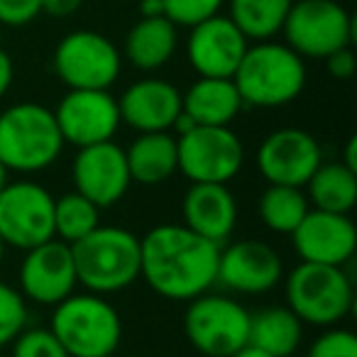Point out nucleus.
<instances>
[{
  "label": "nucleus",
  "instance_id": "nucleus-1",
  "mask_svg": "<svg viewBox=\"0 0 357 357\" xmlns=\"http://www.w3.org/2000/svg\"><path fill=\"white\" fill-rule=\"evenodd\" d=\"M139 279L167 301H191L211 291L218 277L220 245L184 223H162L139 238Z\"/></svg>",
  "mask_w": 357,
  "mask_h": 357
},
{
  "label": "nucleus",
  "instance_id": "nucleus-2",
  "mask_svg": "<svg viewBox=\"0 0 357 357\" xmlns=\"http://www.w3.org/2000/svg\"><path fill=\"white\" fill-rule=\"evenodd\" d=\"M306 59L274 40L250 45L233 74L243 105L267 110L294 103L306 89Z\"/></svg>",
  "mask_w": 357,
  "mask_h": 357
},
{
  "label": "nucleus",
  "instance_id": "nucleus-3",
  "mask_svg": "<svg viewBox=\"0 0 357 357\" xmlns=\"http://www.w3.org/2000/svg\"><path fill=\"white\" fill-rule=\"evenodd\" d=\"M66 142L54 113L35 100L13 103L0 113V162L8 172L40 174L59 162Z\"/></svg>",
  "mask_w": 357,
  "mask_h": 357
},
{
  "label": "nucleus",
  "instance_id": "nucleus-4",
  "mask_svg": "<svg viewBox=\"0 0 357 357\" xmlns=\"http://www.w3.org/2000/svg\"><path fill=\"white\" fill-rule=\"evenodd\" d=\"M79 284L86 291L110 296L139 282V238L120 225H98L71 245Z\"/></svg>",
  "mask_w": 357,
  "mask_h": 357
},
{
  "label": "nucleus",
  "instance_id": "nucleus-5",
  "mask_svg": "<svg viewBox=\"0 0 357 357\" xmlns=\"http://www.w3.org/2000/svg\"><path fill=\"white\" fill-rule=\"evenodd\" d=\"M50 331L69 357H113L123 342V318L108 296L74 291L52 308Z\"/></svg>",
  "mask_w": 357,
  "mask_h": 357
},
{
  "label": "nucleus",
  "instance_id": "nucleus-6",
  "mask_svg": "<svg viewBox=\"0 0 357 357\" xmlns=\"http://www.w3.org/2000/svg\"><path fill=\"white\" fill-rule=\"evenodd\" d=\"M287 306L303 326H340L355 306V282L345 267L298 262L284 279Z\"/></svg>",
  "mask_w": 357,
  "mask_h": 357
},
{
  "label": "nucleus",
  "instance_id": "nucleus-7",
  "mask_svg": "<svg viewBox=\"0 0 357 357\" xmlns=\"http://www.w3.org/2000/svg\"><path fill=\"white\" fill-rule=\"evenodd\" d=\"M250 316L238 298L206 291L186 306V340L204 357H230L250 345Z\"/></svg>",
  "mask_w": 357,
  "mask_h": 357
},
{
  "label": "nucleus",
  "instance_id": "nucleus-8",
  "mask_svg": "<svg viewBox=\"0 0 357 357\" xmlns=\"http://www.w3.org/2000/svg\"><path fill=\"white\" fill-rule=\"evenodd\" d=\"M282 35L284 45L301 59H326L342 47H352L355 22L337 0H294Z\"/></svg>",
  "mask_w": 357,
  "mask_h": 357
},
{
  "label": "nucleus",
  "instance_id": "nucleus-9",
  "mask_svg": "<svg viewBox=\"0 0 357 357\" xmlns=\"http://www.w3.org/2000/svg\"><path fill=\"white\" fill-rule=\"evenodd\" d=\"M176 152L191 184H230L245 167V144L230 125H196L176 137Z\"/></svg>",
  "mask_w": 357,
  "mask_h": 357
},
{
  "label": "nucleus",
  "instance_id": "nucleus-10",
  "mask_svg": "<svg viewBox=\"0 0 357 357\" xmlns=\"http://www.w3.org/2000/svg\"><path fill=\"white\" fill-rule=\"evenodd\" d=\"M52 66L69 89L110 91L123 71V54L115 42L100 32L76 30L59 40Z\"/></svg>",
  "mask_w": 357,
  "mask_h": 357
},
{
  "label": "nucleus",
  "instance_id": "nucleus-11",
  "mask_svg": "<svg viewBox=\"0 0 357 357\" xmlns=\"http://www.w3.org/2000/svg\"><path fill=\"white\" fill-rule=\"evenodd\" d=\"M54 238V196L50 189L17 178L0 191V240L13 250H32Z\"/></svg>",
  "mask_w": 357,
  "mask_h": 357
},
{
  "label": "nucleus",
  "instance_id": "nucleus-12",
  "mask_svg": "<svg viewBox=\"0 0 357 357\" xmlns=\"http://www.w3.org/2000/svg\"><path fill=\"white\" fill-rule=\"evenodd\" d=\"M52 113L64 142L76 149L108 142L123 125L118 98L110 91L69 89Z\"/></svg>",
  "mask_w": 357,
  "mask_h": 357
},
{
  "label": "nucleus",
  "instance_id": "nucleus-13",
  "mask_svg": "<svg viewBox=\"0 0 357 357\" xmlns=\"http://www.w3.org/2000/svg\"><path fill=\"white\" fill-rule=\"evenodd\" d=\"M284 282V259L257 238L220 245L215 284L240 296H262Z\"/></svg>",
  "mask_w": 357,
  "mask_h": 357
},
{
  "label": "nucleus",
  "instance_id": "nucleus-14",
  "mask_svg": "<svg viewBox=\"0 0 357 357\" xmlns=\"http://www.w3.org/2000/svg\"><path fill=\"white\" fill-rule=\"evenodd\" d=\"M76 267L71 245L52 238L47 243L25 250L17 269V289L27 303L54 308L69 294L76 291Z\"/></svg>",
  "mask_w": 357,
  "mask_h": 357
},
{
  "label": "nucleus",
  "instance_id": "nucleus-15",
  "mask_svg": "<svg viewBox=\"0 0 357 357\" xmlns=\"http://www.w3.org/2000/svg\"><path fill=\"white\" fill-rule=\"evenodd\" d=\"M323 162V149L311 132L298 128H279L259 142L255 164L267 184L303 189Z\"/></svg>",
  "mask_w": 357,
  "mask_h": 357
},
{
  "label": "nucleus",
  "instance_id": "nucleus-16",
  "mask_svg": "<svg viewBox=\"0 0 357 357\" xmlns=\"http://www.w3.org/2000/svg\"><path fill=\"white\" fill-rule=\"evenodd\" d=\"M71 181L74 191L93 201L100 211L113 208L132 186L125 149L115 139L76 149L71 162Z\"/></svg>",
  "mask_w": 357,
  "mask_h": 357
},
{
  "label": "nucleus",
  "instance_id": "nucleus-17",
  "mask_svg": "<svg viewBox=\"0 0 357 357\" xmlns=\"http://www.w3.org/2000/svg\"><path fill=\"white\" fill-rule=\"evenodd\" d=\"M289 238L298 259L308 264L345 267L357 250V228L350 213L311 208Z\"/></svg>",
  "mask_w": 357,
  "mask_h": 357
},
{
  "label": "nucleus",
  "instance_id": "nucleus-18",
  "mask_svg": "<svg viewBox=\"0 0 357 357\" xmlns=\"http://www.w3.org/2000/svg\"><path fill=\"white\" fill-rule=\"evenodd\" d=\"M186 56L191 69L211 79H233L250 42L228 15H213L189 27Z\"/></svg>",
  "mask_w": 357,
  "mask_h": 357
},
{
  "label": "nucleus",
  "instance_id": "nucleus-19",
  "mask_svg": "<svg viewBox=\"0 0 357 357\" xmlns=\"http://www.w3.org/2000/svg\"><path fill=\"white\" fill-rule=\"evenodd\" d=\"M120 120L135 132H172L181 113V91L167 79L142 76L118 98Z\"/></svg>",
  "mask_w": 357,
  "mask_h": 357
},
{
  "label": "nucleus",
  "instance_id": "nucleus-20",
  "mask_svg": "<svg viewBox=\"0 0 357 357\" xmlns=\"http://www.w3.org/2000/svg\"><path fill=\"white\" fill-rule=\"evenodd\" d=\"M184 225L215 245H225L238 228V199L228 184H191L181 201Z\"/></svg>",
  "mask_w": 357,
  "mask_h": 357
},
{
  "label": "nucleus",
  "instance_id": "nucleus-21",
  "mask_svg": "<svg viewBox=\"0 0 357 357\" xmlns=\"http://www.w3.org/2000/svg\"><path fill=\"white\" fill-rule=\"evenodd\" d=\"M178 47V27L169 17H139L125 37V59L152 74L167 66Z\"/></svg>",
  "mask_w": 357,
  "mask_h": 357
},
{
  "label": "nucleus",
  "instance_id": "nucleus-22",
  "mask_svg": "<svg viewBox=\"0 0 357 357\" xmlns=\"http://www.w3.org/2000/svg\"><path fill=\"white\" fill-rule=\"evenodd\" d=\"M132 184L159 186L178 172L176 135L172 132H137L125 149Z\"/></svg>",
  "mask_w": 357,
  "mask_h": 357
},
{
  "label": "nucleus",
  "instance_id": "nucleus-23",
  "mask_svg": "<svg viewBox=\"0 0 357 357\" xmlns=\"http://www.w3.org/2000/svg\"><path fill=\"white\" fill-rule=\"evenodd\" d=\"M243 108V98L233 79L199 76L186 93H181V110L196 125H230Z\"/></svg>",
  "mask_w": 357,
  "mask_h": 357
},
{
  "label": "nucleus",
  "instance_id": "nucleus-24",
  "mask_svg": "<svg viewBox=\"0 0 357 357\" xmlns=\"http://www.w3.org/2000/svg\"><path fill=\"white\" fill-rule=\"evenodd\" d=\"M303 342V323L289 306H269L250 316V345L272 357H294Z\"/></svg>",
  "mask_w": 357,
  "mask_h": 357
},
{
  "label": "nucleus",
  "instance_id": "nucleus-25",
  "mask_svg": "<svg viewBox=\"0 0 357 357\" xmlns=\"http://www.w3.org/2000/svg\"><path fill=\"white\" fill-rule=\"evenodd\" d=\"M306 199L313 208L333 211V213H350L357 204V172L337 159L321 162L313 176L303 186Z\"/></svg>",
  "mask_w": 357,
  "mask_h": 357
},
{
  "label": "nucleus",
  "instance_id": "nucleus-26",
  "mask_svg": "<svg viewBox=\"0 0 357 357\" xmlns=\"http://www.w3.org/2000/svg\"><path fill=\"white\" fill-rule=\"evenodd\" d=\"M228 17L248 42L274 40L282 32L294 0H225Z\"/></svg>",
  "mask_w": 357,
  "mask_h": 357
},
{
  "label": "nucleus",
  "instance_id": "nucleus-27",
  "mask_svg": "<svg viewBox=\"0 0 357 357\" xmlns=\"http://www.w3.org/2000/svg\"><path fill=\"white\" fill-rule=\"evenodd\" d=\"M311 204L306 199V191L296 186L267 184V189L257 199V215L267 230L277 235H291L298 228Z\"/></svg>",
  "mask_w": 357,
  "mask_h": 357
},
{
  "label": "nucleus",
  "instance_id": "nucleus-28",
  "mask_svg": "<svg viewBox=\"0 0 357 357\" xmlns=\"http://www.w3.org/2000/svg\"><path fill=\"white\" fill-rule=\"evenodd\" d=\"M100 225V208L79 191L54 199V238L66 245L79 243Z\"/></svg>",
  "mask_w": 357,
  "mask_h": 357
},
{
  "label": "nucleus",
  "instance_id": "nucleus-29",
  "mask_svg": "<svg viewBox=\"0 0 357 357\" xmlns=\"http://www.w3.org/2000/svg\"><path fill=\"white\" fill-rule=\"evenodd\" d=\"M30 323V303L13 284L0 282V350L13 345Z\"/></svg>",
  "mask_w": 357,
  "mask_h": 357
},
{
  "label": "nucleus",
  "instance_id": "nucleus-30",
  "mask_svg": "<svg viewBox=\"0 0 357 357\" xmlns=\"http://www.w3.org/2000/svg\"><path fill=\"white\" fill-rule=\"evenodd\" d=\"M10 357H69L50 328H30L27 326L20 335L13 340Z\"/></svg>",
  "mask_w": 357,
  "mask_h": 357
},
{
  "label": "nucleus",
  "instance_id": "nucleus-31",
  "mask_svg": "<svg viewBox=\"0 0 357 357\" xmlns=\"http://www.w3.org/2000/svg\"><path fill=\"white\" fill-rule=\"evenodd\" d=\"M164 17L176 27H194L223 10L225 0H162Z\"/></svg>",
  "mask_w": 357,
  "mask_h": 357
},
{
  "label": "nucleus",
  "instance_id": "nucleus-32",
  "mask_svg": "<svg viewBox=\"0 0 357 357\" xmlns=\"http://www.w3.org/2000/svg\"><path fill=\"white\" fill-rule=\"evenodd\" d=\"M306 357H357V335L350 328H323L311 340Z\"/></svg>",
  "mask_w": 357,
  "mask_h": 357
},
{
  "label": "nucleus",
  "instance_id": "nucleus-33",
  "mask_svg": "<svg viewBox=\"0 0 357 357\" xmlns=\"http://www.w3.org/2000/svg\"><path fill=\"white\" fill-rule=\"evenodd\" d=\"M42 15V0H0V25L25 27Z\"/></svg>",
  "mask_w": 357,
  "mask_h": 357
},
{
  "label": "nucleus",
  "instance_id": "nucleus-34",
  "mask_svg": "<svg viewBox=\"0 0 357 357\" xmlns=\"http://www.w3.org/2000/svg\"><path fill=\"white\" fill-rule=\"evenodd\" d=\"M326 69H328V74H331L333 79H337V81L352 79V76H355V69H357L352 47H342V50L328 54L326 56Z\"/></svg>",
  "mask_w": 357,
  "mask_h": 357
},
{
  "label": "nucleus",
  "instance_id": "nucleus-35",
  "mask_svg": "<svg viewBox=\"0 0 357 357\" xmlns=\"http://www.w3.org/2000/svg\"><path fill=\"white\" fill-rule=\"evenodd\" d=\"M81 6H84V0H42V13L52 17H69Z\"/></svg>",
  "mask_w": 357,
  "mask_h": 357
},
{
  "label": "nucleus",
  "instance_id": "nucleus-36",
  "mask_svg": "<svg viewBox=\"0 0 357 357\" xmlns=\"http://www.w3.org/2000/svg\"><path fill=\"white\" fill-rule=\"evenodd\" d=\"M13 79H15V64H13V56L0 47V98H6V93L13 86Z\"/></svg>",
  "mask_w": 357,
  "mask_h": 357
},
{
  "label": "nucleus",
  "instance_id": "nucleus-37",
  "mask_svg": "<svg viewBox=\"0 0 357 357\" xmlns=\"http://www.w3.org/2000/svg\"><path fill=\"white\" fill-rule=\"evenodd\" d=\"M139 15L142 17H162L164 15V3L162 0H142V3H139Z\"/></svg>",
  "mask_w": 357,
  "mask_h": 357
},
{
  "label": "nucleus",
  "instance_id": "nucleus-38",
  "mask_svg": "<svg viewBox=\"0 0 357 357\" xmlns=\"http://www.w3.org/2000/svg\"><path fill=\"white\" fill-rule=\"evenodd\" d=\"M345 167H350V169H355L357 172V137L352 135L350 139L345 142V152H342V159H340Z\"/></svg>",
  "mask_w": 357,
  "mask_h": 357
},
{
  "label": "nucleus",
  "instance_id": "nucleus-39",
  "mask_svg": "<svg viewBox=\"0 0 357 357\" xmlns=\"http://www.w3.org/2000/svg\"><path fill=\"white\" fill-rule=\"evenodd\" d=\"M230 357H272V355H267V352H262V350H257V347L248 345V347H243V350L235 352V355H230Z\"/></svg>",
  "mask_w": 357,
  "mask_h": 357
},
{
  "label": "nucleus",
  "instance_id": "nucleus-40",
  "mask_svg": "<svg viewBox=\"0 0 357 357\" xmlns=\"http://www.w3.org/2000/svg\"><path fill=\"white\" fill-rule=\"evenodd\" d=\"M8 181H10V172L6 169V164L0 162V191H3V186H6Z\"/></svg>",
  "mask_w": 357,
  "mask_h": 357
},
{
  "label": "nucleus",
  "instance_id": "nucleus-41",
  "mask_svg": "<svg viewBox=\"0 0 357 357\" xmlns=\"http://www.w3.org/2000/svg\"><path fill=\"white\" fill-rule=\"evenodd\" d=\"M6 257H8V245L3 243V240H0V267L6 264Z\"/></svg>",
  "mask_w": 357,
  "mask_h": 357
}]
</instances>
